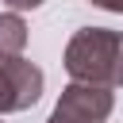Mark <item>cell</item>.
<instances>
[{
    "instance_id": "cell-6",
    "label": "cell",
    "mask_w": 123,
    "mask_h": 123,
    "mask_svg": "<svg viewBox=\"0 0 123 123\" xmlns=\"http://www.w3.org/2000/svg\"><path fill=\"white\" fill-rule=\"evenodd\" d=\"M96 8H104V12H123V0H92Z\"/></svg>"
},
{
    "instance_id": "cell-3",
    "label": "cell",
    "mask_w": 123,
    "mask_h": 123,
    "mask_svg": "<svg viewBox=\"0 0 123 123\" xmlns=\"http://www.w3.org/2000/svg\"><path fill=\"white\" fill-rule=\"evenodd\" d=\"M42 85H46V73L35 62H27L23 54L0 58V115L35 108L42 96Z\"/></svg>"
},
{
    "instance_id": "cell-5",
    "label": "cell",
    "mask_w": 123,
    "mask_h": 123,
    "mask_svg": "<svg viewBox=\"0 0 123 123\" xmlns=\"http://www.w3.org/2000/svg\"><path fill=\"white\" fill-rule=\"evenodd\" d=\"M0 4H8L12 12H35V8H42V0H0Z\"/></svg>"
},
{
    "instance_id": "cell-1",
    "label": "cell",
    "mask_w": 123,
    "mask_h": 123,
    "mask_svg": "<svg viewBox=\"0 0 123 123\" xmlns=\"http://www.w3.org/2000/svg\"><path fill=\"white\" fill-rule=\"evenodd\" d=\"M62 65L73 81L123 88V35L111 27H81L65 42Z\"/></svg>"
},
{
    "instance_id": "cell-4",
    "label": "cell",
    "mask_w": 123,
    "mask_h": 123,
    "mask_svg": "<svg viewBox=\"0 0 123 123\" xmlns=\"http://www.w3.org/2000/svg\"><path fill=\"white\" fill-rule=\"evenodd\" d=\"M27 46V23L19 12H0V58H15Z\"/></svg>"
},
{
    "instance_id": "cell-2",
    "label": "cell",
    "mask_w": 123,
    "mask_h": 123,
    "mask_svg": "<svg viewBox=\"0 0 123 123\" xmlns=\"http://www.w3.org/2000/svg\"><path fill=\"white\" fill-rule=\"evenodd\" d=\"M115 108V92L108 85H88V81H69L50 111L46 123H108Z\"/></svg>"
}]
</instances>
